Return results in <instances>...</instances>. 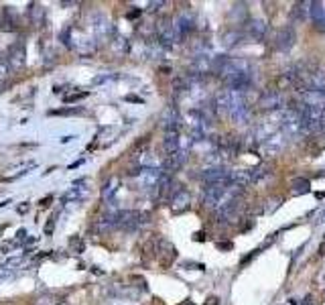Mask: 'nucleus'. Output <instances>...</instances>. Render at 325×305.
<instances>
[{"instance_id":"obj_7","label":"nucleus","mask_w":325,"mask_h":305,"mask_svg":"<svg viewBox=\"0 0 325 305\" xmlns=\"http://www.w3.org/2000/svg\"><path fill=\"white\" fill-rule=\"evenodd\" d=\"M297 41V33L293 31V27H285L276 33V49L278 51H289V49H293V45Z\"/></svg>"},{"instance_id":"obj_32","label":"nucleus","mask_w":325,"mask_h":305,"mask_svg":"<svg viewBox=\"0 0 325 305\" xmlns=\"http://www.w3.org/2000/svg\"><path fill=\"white\" fill-rule=\"evenodd\" d=\"M319 254H321V256H325V240L319 244Z\"/></svg>"},{"instance_id":"obj_26","label":"nucleus","mask_w":325,"mask_h":305,"mask_svg":"<svg viewBox=\"0 0 325 305\" xmlns=\"http://www.w3.org/2000/svg\"><path fill=\"white\" fill-rule=\"evenodd\" d=\"M162 4H165V2H161V0H159V2H148V13H157V10L162 6Z\"/></svg>"},{"instance_id":"obj_30","label":"nucleus","mask_w":325,"mask_h":305,"mask_svg":"<svg viewBox=\"0 0 325 305\" xmlns=\"http://www.w3.org/2000/svg\"><path fill=\"white\" fill-rule=\"evenodd\" d=\"M53 228H55V218H51V222H49L47 226H45V232L51 234V232H53Z\"/></svg>"},{"instance_id":"obj_35","label":"nucleus","mask_w":325,"mask_h":305,"mask_svg":"<svg viewBox=\"0 0 325 305\" xmlns=\"http://www.w3.org/2000/svg\"><path fill=\"white\" fill-rule=\"evenodd\" d=\"M321 222H325V212H323V214H321V216L317 218V224H321Z\"/></svg>"},{"instance_id":"obj_22","label":"nucleus","mask_w":325,"mask_h":305,"mask_svg":"<svg viewBox=\"0 0 325 305\" xmlns=\"http://www.w3.org/2000/svg\"><path fill=\"white\" fill-rule=\"evenodd\" d=\"M69 248H72L73 252H84V240H81L79 236H72V238H69Z\"/></svg>"},{"instance_id":"obj_14","label":"nucleus","mask_w":325,"mask_h":305,"mask_svg":"<svg viewBox=\"0 0 325 305\" xmlns=\"http://www.w3.org/2000/svg\"><path fill=\"white\" fill-rule=\"evenodd\" d=\"M248 33H250V37H254V39H264L266 33H269V25H266V20L252 18L250 25H248Z\"/></svg>"},{"instance_id":"obj_37","label":"nucleus","mask_w":325,"mask_h":305,"mask_svg":"<svg viewBox=\"0 0 325 305\" xmlns=\"http://www.w3.org/2000/svg\"><path fill=\"white\" fill-rule=\"evenodd\" d=\"M183 305H193V303H191V301H185V303H183Z\"/></svg>"},{"instance_id":"obj_29","label":"nucleus","mask_w":325,"mask_h":305,"mask_svg":"<svg viewBox=\"0 0 325 305\" xmlns=\"http://www.w3.org/2000/svg\"><path fill=\"white\" fill-rule=\"evenodd\" d=\"M203 305H219V297H214V295H212V297H207Z\"/></svg>"},{"instance_id":"obj_25","label":"nucleus","mask_w":325,"mask_h":305,"mask_svg":"<svg viewBox=\"0 0 325 305\" xmlns=\"http://www.w3.org/2000/svg\"><path fill=\"white\" fill-rule=\"evenodd\" d=\"M86 96H88V92L69 94V96H65V98H63V102H65V104H73V102H77V100H81V98H86Z\"/></svg>"},{"instance_id":"obj_20","label":"nucleus","mask_w":325,"mask_h":305,"mask_svg":"<svg viewBox=\"0 0 325 305\" xmlns=\"http://www.w3.org/2000/svg\"><path fill=\"white\" fill-rule=\"evenodd\" d=\"M222 41H224L226 47H236V45L242 41V33H238V31H228L226 35L222 37Z\"/></svg>"},{"instance_id":"obj_23","label":"nucleus","mask_w":325,"mask_h":305,"mask_svg":"<svg viewBox=\"0 0 325 305\" xmlns=\"http://www.w3.org/2000/svg\"><path fill=\"white\" fill-rule=\"evenodd\" d=\"M8 72H10V65H8V61H6V59H0V82H6Z\"/></svg>"},{"instance_id":"obj_19","label":"nucleus","mask_w":325,"mask_h":305,"mask_svg":"<svg viewBox=\"0 0 325 305\" xmlns=\"http://www.w3.org/2000/svg\"><path fill=\"white\" fill-rule=\"evenodd\" d=\"M29 8H31L29 13H31V18H33V22H35V25H37V27H41L43 17H45V8H43L41 4H31Z\"/></svg>"},{"instance_id":"obj_17","label":"nucleus","mask_w":325,"mask_h":305,"mask_svg":"<svg viewBox=\"0 0 325 305\" xmlns=\"http://www.w3.org/2000/svg\"><path fill=\"white\" fill-rule=\"evenodd\" d=\"M272 163L271 161H266V163H262V165H258V167H254L252 169V183H256V181H260L262 177H266V175H271L272 173Z\"/></svg>"},{"instance_id":"obj_11","label":"nucleus","mask_w":325,"mask_h":305,"mask_svg":"<svg viewBox=\"0 0 325 305\" xmlns=\"http://www.w3.org/2000/svg\"><path fill=\"white\" fill-rule=\"evenodd\" d=\"M189 201H191L189 191L187 189H181L179 194L171 199V208H173V212H175V214H181V212H185V210L189 208Z\"/></svg>"},{"instance_id":"obj_28","label":"nucleus","mask_w":325,"mask_h":305,"mask_svg":"<svg viewBox=\"0 0 325 305\" xmlns=\"http://www.w3.org/2000/svg\"><path fill=\"white\" fill-rule=\"evenodd\" d=\"M116 75H100V77H96L94 80V84H104V82H110V80H114Z\"/></svg>"},{"instance_id":"obj_4","label":"nucleus","mask_w":325,"mask_h":305,"mask_svg":"<svg viewBox=\"0 0 325 305\" xmlns=\"http://www.w3.org/2000/svg\"><path fill=\"white\" fill-rule=\"evenodd\" d=\"M283 104H285V98H283V94L278 92V90H271V92H266L258 100V108L264 110V112L278 110V108H283Z\"/></svg>"},{"instance_id":"obj_12","label":"nucleus","mask_w":325,"mask_h":305,"mask_svg":"<svg viewBox=\"0 0 325 305\" xmlns=\"http://www.w3.org/2000/svg\"><path fill=\"white\" fill-rule=\"evenodd\" d=\"M159 256L162 258V263L165 265H171L173 261H175V256H177V251L173 248V244L169 240H159Z\"/></svg>"},{"instance_id":"obj_36","label":"nucleus","mask_w":325,"mask_h":305,"mask_svg":"<svg viewBox=\"0 0 325 305\" xmlns=\"http://www.w3.org/2000/svg\"><path fill=\"white\" fill-rule=\"evenodd\" d=\"M57 305H67V301H59V303H57Z\"/></svg>"},{"instance_id":"obj_13","label":"nucleus","mask_w":325,"mask_h":305,"mask_svg":"<svg viewBox=\"0 0 325 305\" xmlns=\"http://www.w3.org/2000/svg\"><path fill=\"white\" fill-rule=\"evenodd\" d=\"M118 187H120V179L118 177H110L108 181L102 185V197L112 203L116 199V191H118Z\"/></svg>"},{"instance_id":"obj_18","label":"nucleus","mask_w":325,"mask_h":305,"mask_svg":"<svg viewBox=\"0 0 325 305\" xmlns=\"http://www.w3.org/2000/svg\"><path fill=\"white\" fill-rule=\"evenodd\" d=\"M291 187H293L295 196H303V194H307V191L311 189V183H309V179H305V177H297V179L291 181Z\"/></svg>"},{"instance_id":"obj_9","label":"nucleus","mask_w":325,"mask_h":305,"mask_svg":"<svg viewBox=\"0 0 325 305\" xmlns=\"http://www.w3.org/2000/svg\"><path fill=\"white\" fill-rule=\"evenodd\" d=\"M161 122H162V126H165V132L167 130H179V112L175 106H169L165 112H162V116H161Z\"/></svg>"},{"instance_id":"obj_33","label":"nucleus","mask_w":325,"mask_h":305,"mask_svg":"<svg viewBox=\"0 0 325 305\" xmlns=\"http://www.w3.org/2000/svg\"><path fill=\"white\" fill-rule=\"evenodd\" d=\"M217 246H219V248H224V251H228V248H232V244H224V242H219Z\"/></svg>"},{"instance_id":"obj_24","label":"nucleus","mask_w":325,"mask_h":305,"mask_svg":"<svg viewBox=\"0 0 325 305\" xmlns=\"http://www.w3.org/2000/svg\"><path fill=\"white\" fill-rule=\"evenodd\" d=\"M10 265H13V261L6 263L4 267H0V283H2L4 279H8L10 275H13V270H15V269H10Z\"/></svg>"},{"instance_id":"obj_2","label":"nucleus","mask_w":325,"mask_h":305,"mask_svg":"<svg viewBox=\"0 0 325 305\" xmlns=\"http://www.w3.org/2000/svg\"><path fill=\"white\" fill-rule=\"evenodd\" d=\"M199 179L205 183V185H212V183H230V171L222 165H214L210 169L199 173Z\"/></svg>"},{"instance_id":"obj_3","label":"nucleus","mask_w":325,"mask_h":305,"mask_svg":"<svg viewBox=\"0 0 325 305\" xmlns=\"http://www.w3.org/2000/svg\"><path fill=\"white\" fill-rule=\"evenodd\" d=\"M157 31H159V41H161V45H167V47L175 45V43L181 39V35H179L177 29H175V25H173V20H161L159 27H157Z\"/></svg>"},{"instance_id":"obj_6","label":"nucleus","mask_w":325,"mask_h":305,"mask_svg":"<svg viewBox=\"0 0 325 305\" xmlns=\"http://www.w3.org/2000/svg\"><path fill=\"white\" fill-rule=\"evenodd\" d=\"M185 161H187V153L179 149L177 153L167 155V159H165V163H162V169H161V171H162V173H167V175H171V173L179 171V169L185 165Z\"/></svg>"},{"instance_id":"obj_34","label":"nucleus","mask_w":325,"mask_h":305,"mask_svg":"<svg viewBox=\"0 0 325 305\" xmlns=\"http://www.w3.org/2000/svg\"><path fill=\"white\" fill-rule=\"evenodd\" d=\"M73 139H75V137H63V139H61V143H72Z\"/></svg>"},{"instance_id":"obj_1","label":"nucleus","mask_w":325,"mask_h":305,"mask_svg":"<svg viewBox=\"0 0 325 305\" xmlns=\"http://www.w3.org/2000/svg\"><path fill=\"white\" fill-rule=\"evenodd\" d=\"M114 222H116V228L120 230H136L141 226V212H134V210H120L114 214Z\"/></svg>"},{"instance_id":"obj_8","label":"nucleus","mask_w":325,"mask_h":305,"mask_svg":"<svg viewBox=\"0 0 325 305\" xmlns=\"http://www.w3.org/2000/svg\"><path fill=\"white\" fill-rule=\"evenodd\" d=\"M81 183L84 181H77L73 187H69V191H65L61 201L63 203H79V201H84L88 196H90V189L88 187H81Z\"/></svg>"},{"instance_id":"obj_10","label":"nucleus","mask_w":325,"mask_h":305,"mask_svg":"<svg viewBox=\"0 0 325 305\" xmlns=\"http://www.w3.org/2000/svg\"><path fill=\"white\" fill-rule=\"evenodd\" d=\"M179 144H181L179 130H167V132H165V139H162V146H165L167 155L177 153V151H179Z\"/></svg>"},{"instance_id":"obj_27","label":"nucleus","mask_w":325,"mask_h":305,"mask_svg":"<svg viewBox=\"0 0 325 305\" xmlns=\"http://www.w3.org/2000/svg\"><path fill=\"white\" fill-rule=\"evenodd\" d=\"M274 240H276V234H271L269 238H266V240H264V242L260 244V248H269V246H271V244H272Z\"/></svg>"},{"instance_id":"obj_31","label":"nucleus","mask_w":325,"mask_h":305,"mask_svg":"<svg viewBox=\"0 0 325 305\" xmlns=\"http://www.w3.org/2000/svg\"><path fill=\"white\" fill-rule=\"evenodd\" d=\"M138 15H141V10H130V13H128V18H136Z\"/></svg>"},{"instance_id":"obj_5","label":"nucleus","mask_w":325,"mask_h":305,"mask_svg":"<svg viewBox=\"0 0 325 305\" xmlns=\"http://www.w3.org/2000/svg\"><path fill=\"white\" fill-rule=\"evenodd\" d=\"M6 61L10 65V70H22V65H25V43L18 41L15 45H10Z\"/></svg>"},{"instance_id":"obj_15","label":"nucleus","mask_w":325,"mask_h":305,"mask_svg":"<svg viewBox=\"0 0 325 305\" xmlns=\"http://www.w3.org/2000/svg\"><path fill=\"white\" fill-rule=\"evenodd\" d=\"M309 8H311V2H295L291 8V20L305 22L307 15H309Z\"/></svg>"},{"instance_id":"obj_21","label":"nucleus","mask_w":325,"mask_h":305,"mask_svg":"<svg viewBox=\"0 0 325 305\" xmlns=\"http://www.w3.org/2000/svg\"><path fill=\"white\" fill-rule=\"evenodd\" d=\"M49 114L51 116H79V114H84V110L81 108H59V110H51Z\"/></svg>"},{"instance_id":"obj_16","label":"nucleus","mask_w":325,"mask_h":305,"mask_svg":"<svg viewBox=\"0 0 325 305\" xmlns=\"http://www.w3.org/2000/svg\"><path fill=\"white\" fill-rule=\"evenodd\" d=\"M173 25H175V29H177L179 35L185 37V35H187V33L193 29V20H191L189 15H177L175 20H173Z\"/></svg>"}]
</instances>
